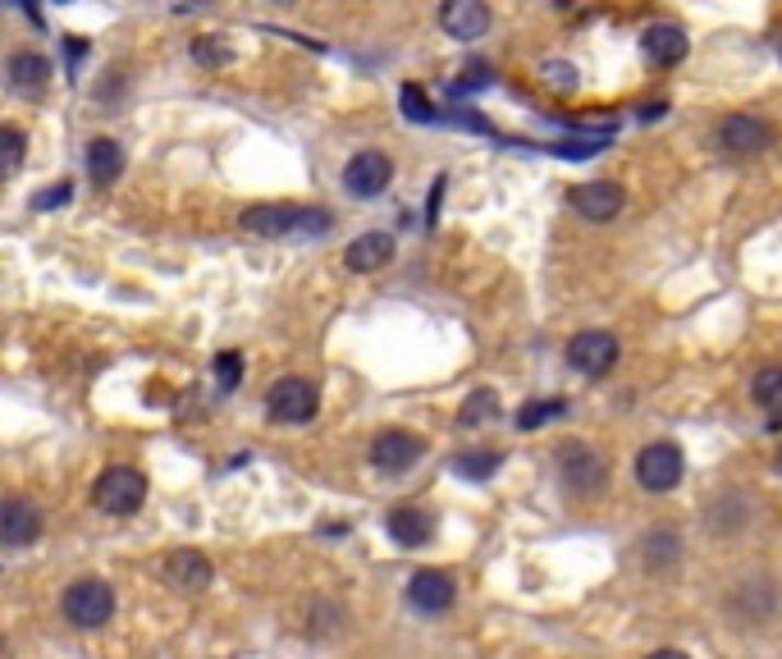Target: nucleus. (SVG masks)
Segmentation results:
<instances>
[{"mask_svg": "<svg viewBox=\"0 0 782 659\" xmlns=\"http://www.w3.org/2000/svg\"><path fill=\"white\" fill-rule=\"evenodd\" d=\"M334 224L321 207H294V201H256L239 216V230L256 239H321Z\"/></svg>", "mask_w": 782, "mask_h": 659, "instance_id": "1", "label": "nucleus"}, {"mask_svg": "<svg viewBox=\"0 0 782 659\" xmlns=\"http://www.w3.org/2000/svg\"><path fill=\"white\" fill-rule=\"evenodd\" d=\"M554 467H559V481H563L567 495H586L590 499V495H599V490L609 486V459L595 444H586V440L559 444Z\"/></svg>", "mask_w": 782, "mask_h": 659, "instance_id": "2", "label": "nucleus"}, {"mask_svg": "<svg viewBox=\"0 0 782 659\" xmlns=\"http://www.w3.org/2000/svg\"><path fill=\"white\" fill-rule=\"evenodd\" d=\"M60 610H65V618H69L73 627H83V632L106 627V623L115 618V591H111V581H101V577H78V581H69L65 596H60Z\"/></svg>", "mask_w": 782, "mask_h": 659, "instance_id": "3", "label": "nucleus"}, {"mask_svg": "<svg viewBox=\"0 0 782 659\" xmlns=\"http://www.w3.org/2000/svg\"><path fill=\"white\" fill-rule=\"evenodd\" d=\"M92 499H96V509H101V513L128 518V513H138V509H142V499H147V476H142L138 467H106V472L96 476Z\"/></svg>", "mask_w": 782, "mask_h": 659, "instance_id": "4", "label": "nucleus"}, {"mask_svg": "<svg viewBox=\"0 0 782 659\" xmlns=\"http://www.w3.org/2000/svg\"><path fill=\"white\" fill-rule=\"evenodd\" d=\"M682 476H687V459H682V449H677L672 440H655V444H645L636 453V486L649 490V495H668L682 486Z\"/></svg>", "mask_w": 782, "mask_h": 659, "instance_id": "5", "label": "nucleus"}, {"mask_svg": "<svg viewBox=\"0 0 782 659\" xmlns=\"http://www.w3.org/2000/svg\"><path fill=\"white\" fill-rule=\"evenodd\" d=\"M317 408H321V394L302 375H284L266 390V413L279 426H307L311 417H317Z\"/></svg>", "mask_w": 782, "mask_h": 659, "instance_id": "6", "label": "nucleus"}, {"mask_svg": "<svg viewBox=\"0 0 782 659\" xmlns=\"http://www.w3.org/2000/svg\"><path fill=\"white\" fill-rule=\"evenodd\" d=\"M618 335L613 330H582V335H572L567 348H563V358L572 371H582V375H609L618 367Z\"/></svg>", "mask_w": 782, "mask_h": 659, "instance_id": "7", "label": "nucleus"}, {"mask_svg": "<svg viewBox=\"0 0 782 659\" xmlns=\"http://www.w3.org/2000/svg\"><path fill=\"white\" fill-rule=\"evenodd\" d=\"M422 453H426V440L412 436V430H380L371 440V467L384 476H403L422 463Z\"/></svg>", "mask_w": 782, "mask_h": 659, "instance_id": "8", "label": "nucleus"}, {"mask_svg": "<svg viewBox=\"0 0 782 659\" xmlns=\"http://www.w3.org/2000/svg\"><path fill=\"white\" fill-rule=\"evenodd\" d=\"M389 184H394V161L384 151H357V157L344 165V193L357 201L380 197Z\"/></svg>", "mask_w": 782, "mask_h": 659, "instance_id": "9", "label": "nucleus"}, {"mask_svg": "<svg viewBox=\"0 0 782 659\" xmlns=\"http://www.w3.org/2000/svg\"><path fill=\"white\" fill-rule=\"evenodd\" d=\"M567 201H572V211H577L582 220H590V224H609V220H618V211H622V201H628V193H622V184H613V180H590V184H577V188H572Z\"/></svg>", "mask_w": 782, "mask_h": 659, "instance_id": "10", "label": "nucleus"}, {"mask_svg": "<svg viewBox=\"0 0 782 659\" xmlns=\"http://www.w3.org/2000/svg\"><path fill=\"white\" fill-rule=\"evenodd\" d=\"M773 142V129L760 119V115H727L718 124V147L723 157H760Z\"/></svg>", "mask_w": 782, "mask_h": 659, "instance_id": "11", "label": "nucleus"}, {"mask_svg": "<svg viewBox=\"0 0 782 659\" xmlns=\"http://www.w3.org/2000/svg\"><path fill=\"white\" fill-rule=\"evenodd\" d=\"M42 509L33 499L23 495H10L5 504H0V545L5 550H28L37 536H42Z\"/></svg>", "mask_w": 782, "mask_h": 659, "instance_id": "12", "label": "nucleus"}, {"mask_svg": "<svg viewBox=\"0 0 782 659\" xmlns=\"http://www.w3.org/2000/svg\"><path fill=\"white\" fill-rule=\"evenodd\" d=\"M161 577H165V587L179 591V596H202L216 581V568L197 550H174L170 559L161 564Z\"/></svg>", "mask_w": 782, "mask_h": 659, "instance_id": "13", "label": "nucleus"}, {"mask_svg": "<svg viewBox=\"0 0 782 659\" xmlns=\"http://www.w3.org/2000/svg\"><path fill=\"white\" fill-rule=\"evenodd\" d=\"M453 600H458V587L449 573L422 568L407 577V604L416 614H445V610H453Z\"/></svg>", "mask_w": 782, "mask_h": 659, "instance_id": "14", "label": "nucleus"}, {"mask_svg": "<svg viewBox=\"0 0 782 659\" xmlns=\"http://www.w3.org/2000/svg\"><path fill=\"white\" fill-rule=\"evenodd\" d=\"M5 83L23 101L46 96V88H50V60L37 56V50H14V56L5 60Z\"/></svg>", "mask_w": 782, "mask_h": 659, "instance_id": "15", "label": "nucleus"}, {"mask_svg": "<svg viewBox=\"0 0 782 659\" xmlns=\"http://www.w3.org/2000/svg\"><path fill=\"white\" fill-rule=\"evenodd\" d=\"M394 234H384V230H367V234H357L348 247H344V266L353 275H371V270H384L389 262H394Z\"/></svg>", "mask_w": 782, "mask_h": 659, "instance_id": "16", "label": "nucleus"}, {"mask_svg": "<svg viewBox=\"0 0 782 659\" xmlns=\"http://www.w3.org/2000/svg\"><path fill=\"white\" fill-rule=\"evenodd\" d=\"M727 614H733L741 627L750 623H769L778 614V591L773 581H746V587H737L733 596H727Z\"/></svg>", "mask_w": 782, "mask_h": 659, "instance_id": "17", "label": "nucleus"}, {"mask_svg": "<svg viewBox=\"0 0 782 659\" xmlns=\"http://www.w3.org/2000/svg\"><path fill=\"white\" fill-rule=\"evenodd\" d=\"M750 518H755V499H750L746 490H727V495H718V499L710 504L705 527L714 531L718 541H727V536H741V531L750 527Z\"/></svg>", "mask_w": 782, "mask_h": 659, "instance_id": "18", "label": "nucleus"}, {"mask_svg": "<svg viewBox=\"0 0 782 659\" xmlns=\"http://www.w3.org/2000/svg\"><path fill=\"white\" fill-rule=\"evenodd\" d=\"M439 28L453 42H476L490 28V5L485 0H449V5L439 10Z\"/></svg>", "mask_w": 782, "mask_h": 659, "instance_id": "19", "label": "nucleus"}, {"mask_svg": "<svg viewBox=\"0 0 782 659\" xmlns=\"http://www.w3.org/2000/svg\"><path fill=\"white\" fill-rule=\"evenodd\" d=\"M641 50H645L649 65L668 69V65H677V60H687L691 42H687V33L677 28V23H649V28L641 33Z\"/></svg>", "mask_w": 782, "mask_h": 659, "instance_id": "20", "label": "nucleus"}, {"mask_svg": "<svg viewBox=\"0 0 782 659\" xmlns=\"http://www.w3.org/2000/svg\"><path fill=\"white\" fill-rule=\"evenodd\" d=\"M384 531H389V541H394V545L422 550L435 536V518L426 509H412V504H403V509H394V513L384 518Z\"/></svg>", "mask_w": 782, "mask_h": 659, "instance_id": "21", "label": "nucleus"}, {"mask_svg": "<svg viewBox=\"0 0 782 659\" xmlns=\"http://www.w3.org/2000/svg\"><path fill=\"white\" fill-rule=\"evenodd\" d=\"M636 550H641V564L649 573H672L677 564H682V536H677L672 527H649Z\"/></svg>", "mask_w": 782, "mask_h": 659, "instance_id": "22", "label": "nucleus"}, {"mask_svg": "<svg viewBox=\"0 0 782 659\" xmlns=\"http://www.w3.org/2000/svg\"><path fill=\"white\" fill-rule=\"evenodd\" d=\"M124 174V147L115 138H92L88 142V180L96 188H111Z\"/></svg>", "mask_w": 782, "mask_h": 659, "instance_id": "23", "label": "nucleus"}, {"mask_svg": "<svg viewBox=\"0 0 782 659\" xmlns=\"http://www.w3.org/2000/svg\"><path fill=\"white\" fill-rule=\"evenodd\" d=\"M494 417H499V394L494 390H472L462 398V408H458V426L462 430H485Z\"/></svg>", "mask_w": 782, "mask_h": 659, "instance_id": "24", "label": "nucleus"}, {"mask_svg": "<svg viewBox=\"0 0 782 659\" xmlns=\"http://www.w3.org/2000/svg\"><path fill=\"white\" fill-rule=\"evenodd\" d=\"M750 394L769 413V426H782V367H764L750 380Z\"/></svg>", "mask_w": 782, "mask_h": 659, "instance_id": "25", "label": "nucleus"}, {"mask_svg": "<svg viewBox=\"0 0 782 659\" xmlns=\"http://www.w3.org/2000/svg\"><path fill=\"white\" fill-rule=\"evenodd\" d=\"M499 467H504V453H490V449L458 453L453 459V476H462V481H490Z\"/></svg>", "mask_w": 782, "mask_h": 659, "instance_id": "26", "label": "nucleus"}, {"mask_svg": "<svg viewBox=\"0 0 782 659\" xmlns=\"http://www.w3.org/2000/svg\"><path fill=\"white\" fill-rule=\"evenodd\" d=\"M344 623H348V614L344 610H338V604L334 600H317V604H311V637H317V641H325V637H338V632H344Z\"/></svg>", "mask_w": 782, "mask_h": 659, "instance_id": "27", "label": "nucleus"}, {"mask_svg": "<svg viewBox=\"0 0 782 659\" xmlns=\"http://www.w3.org/2000/svg\"><path fill=\"white\" fill-rule=\"evenodd\" d=\"M563 408H567V398H531L527 408L517 413V426H521V430H536V426H544V421L563 417Z\"/></svg>", "mask_w": 782, "mask_h": 659, "instance_id": "28", "label": "nucleus"}, {"mask_svg": "<svg viewBox=\"0 0 782 659\" xmlns=\"http://www.w3.org/2000/svg\"><path fill=\"white\" fill-rule=\"evenodd\" d=\"M540 83L544 88H554V92H577V65H567V60H544L540 65Z\"/></svg>", "mask_w": 782, "mask_h": 659, "instance_id": "29", "label": "nucleus"}, {"mask_svg": "<svg viewBox=\"0 0 782 659\" xmlns=\"http://www.w3.org/2000/svg\"><path fill=\"white\" fill-rule=\"evenodd\" d=\"M399 106H403V115H407V119H416V124L439 119V115H435V106L426 101V92L416 88V83H403V88H399Z\"/></svg>", "mask_w": 782, "mask_h": 659, "instance_id": "30", "label": "nucleus"}, {"mask_svg": "<svg viewBox=\"0 0 782 659\" xmlns=\"http://www.w3.org/2000/svg\"><path fill=\"white\" fill-rule=\"evenodd\" d=\"M19 165H23V129L5 124V129H0V170L19 174Z\"/></svg>", "mask_w": 782, "mask_h": 659, "instance_id": "31", "label": "nucleus"}, {"mask_svg": "<svg viewBox=\"0 0 782 659\" xmlns=\"http://www.w3.org/2000/svg\"><path fill=\"white\" fill-rule=\"evenodd\" d=\"M211 367H216V385H220V394H233V390H239V380H243V358H239V352H220V358H216Z\"/></svg>", "mask_w": 782, "mask_h": 659, "instance_id": "32", "label": "nucleus"}, {"mask_svg": "<svg viewBox=\"0 0 782 659\" xmlns=\"http://www.w3.org/2000/svg\"><path fill=\"white\" fill-rule=\"evenodd\" d=\"M193 60L206 65V69H220V65H229V46L220 37H197L193 42Z\"/></svg>", "mask_w": 782, "mask_h": 659, "instance_id": "33", "label": "nucleus"}, {"mask_svg": "<svg viewBox=\"0 0 782 659\" xmlns=\"http://www.w3.org/2000/svg\"><path fill=\"white\" fill-rule=\"evenodd\" d=\"M490 83H494V69H490L485 60H476V65L462 69V79L453 83V92H481V88H490Z\"/></svg>", "mask_w": 782, "mask_h": 659, "instance_id": "34", "label": "nucleus"}, {"mask_svg": "<svg viewBox=\"0 0 782 659\" xmlns=\"http://www.w3.org/2000/svg\"><path fill=\"white\" fill-rule=\"evenodd\" d=\"M69 197H73V184H56V188H46V193L33 197V211H50V207H60V201H69Z\"/></svg>", "mask_w": 782, "mask_h": 659, "instance_id": "35", "label": "nucleus"}, {"mask_svg": "<svg viewBox=\"0 0 782 659\" xmlns=\"http://www.w3.org/2000/svg\"><path fill=\"white\" fill-rule=\"evenodd\" d=\"M445 174H435V184H430V201H426V224H435L439 220V207H445Z\"/></svg>", "mask_w": 782, "mask_h": 659, "instance_id": "36", "label": "nucleus"}, {"mask_svg": "<svg viewBox=\"0 0 782 659\" xmlns=\"http://www.w3.org/2000/svg\"><path fill=\"white\" fill-rule=\"evenodd\" d=\"M664 115H668L664 101H645V106H641V119H664Z\"/></svg>", "mask_w": 782, "mask_h": 659, "instance_id": "37", "label": "nucleus"}, {"mask_svg": "<svg viewBox=\"0 0 782 659\" xmlns=\"http://www.w3.org/2000/svg\"><path fill=\"white\" fill-rule=\"evenodd\" d=\"M645 659H691V655H682V650H655V655H645Z\"/></svg>", "mask_w": 782, "mask_h": 659, "instance_id": "38", "label": "nucleus"}, {"mask_svg": "<svg viewBox=\"0 0 782 659\" xmlns=\"http://www.w3.org/2000/svg\"><path fill=\"white\" fill-rule=\"evenodd\" d=\"M778 472H782V459H778Z\"/></svg>", "mask_w": 782, "mask_h": 659, "instance_id": "39", "label": "nucleus"}, {"mask_svg": "<svg viewBox=\"0 0 782 659\" xmlns=\"http://www.w3.org/2000/svg\"><path fill=\"white\" fill-rule=\"evenodd\" d=\"M778 56H782V46H778Z\"/></svg>", "mask_w": 782, "mask_h": 659, "instance_id": "40", "label": "nucleus"}]
</instances>
